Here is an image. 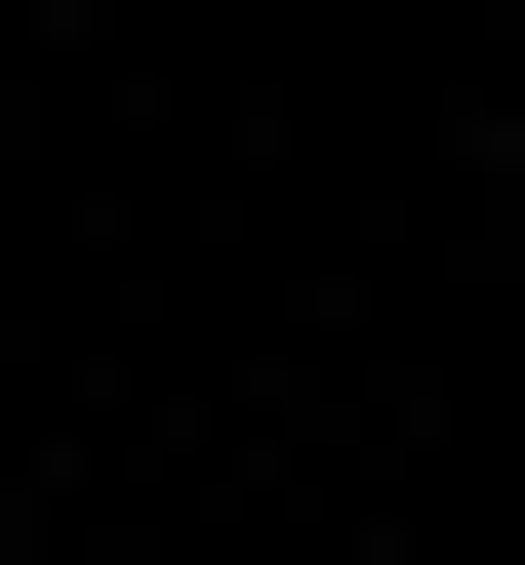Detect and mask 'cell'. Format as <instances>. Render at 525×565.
Here are the masks:
<instances>
[{"label":"cell","instance_id":"1","mask_svg":"<svg viewBox=\"0 0 525 565\" xmlns=\"http://www.w3.org/2000/svg\"><path fill=\"white\" fill-rule=\"evenodd\" d=\"M485 243H525V121H485Z\"/></svg>","mask_w":525,"mask_h":565}]
</instances>
